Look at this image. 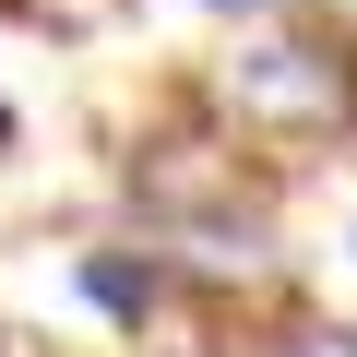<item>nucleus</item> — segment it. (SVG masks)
Segmentation results:
<instances>
[{
  "instance_id": "f257e3e1",
  "label": "nucleus",
  "mask_w": 357,
  "mask_h": 357,
  "mask_svg": "<svg viewBox=\"0 0 357 357\" xmlns=\"http://www.w3.org/2000/svg\"><path fill=\"white\" fill-rule=\"evenodd\" d=\"M215 107L238 131H274V143H333L357 119V48L345 36H250L215 72Z\"/></svg>"
},
{
  "instance_id": "f03ea898",
  "label": "nucleus",
  "mask_w": 357,
  "mask_h": 357,
  "mask_svg": "<svg viewBox=\"0 0 357 357\" xmlns=\"http://www.w3.org/2000/svg\"><path fill=\"white\" fill-rule=\"evenodd\" d=\"M84 298H96L119 333H143V321L167 310V262H155V250H84Z\"/></svg>"
},
{
  "instance_id": "20e7f679",
  "label": "nucleus",
  "mask_w": 357,
  "mask_h": 357,
  "mask_svg": "<svg viewBox=\"0 0 357 357\" xmlns=\"http://www.w3.org/2000/svg\"><path fill=\"white\" fill-rule=\"evenodd\" d=\"M203 13H274V0H203Z\"/></svg>"
},
{
  "instance_id": "39448f33",
  "label": "nucleus",
  "mask_w": 357,
  "mask_h": 357,
  "mask_svg": "<svg viewBox=\"0 0 357 357\" xmlns=\"http://www.w3.org/2000/svg\"><path fill=\"white\" fill-rule=\"evenodd\" d=\"M0 155H13V107H0Z\"/></svg>"
},
{
  "instance_id": "7ed1b4c3",
  "label": "nucleus",
  "mask_w": 357,
  "mask_h": 357,
  "mask_svg": "<svg viewBox=\"0 0 357 357\" xmlns=\"http://www.w3.org/2000/svg\"><path fill=\"white\" fill-rule=\"evenodd\" d=\"M262 357H357V321H286Z\"/></svg>"
}]
</instances>
